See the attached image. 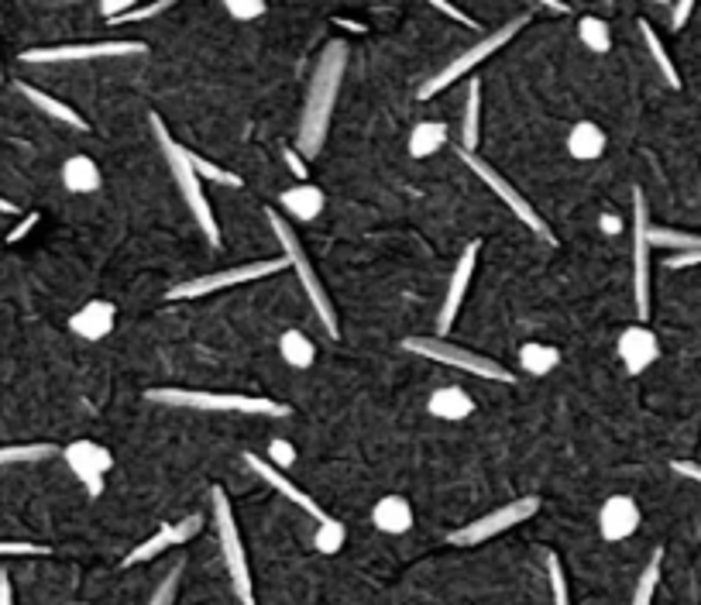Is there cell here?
I'll return each mask as SVG.
<instances>
[{
    "label": "cell",
    "instance_id": "6da1fadb",
    "mask_svg": "<svg viewBox=\"0 0 701 605\" xmlns=\"http://www.w3.org/2000/svg\"><path fill=\"white\" fill-rule=\"evenodd\" d=\"M344 70H347V46L344 41H331V46L323 49V55L317 59L310 94H306V103H303L299 135H296V151L303 159H313L323 151L327 132H331L334 107H337Z\"/></svg>",
    "mask_w": 701,
    "mask_h": 605
},
{
    "label": "cell",
    "instance_id": "7a4b0ae2",
    "mask_svg": "<svg viewBox=\"0 0 701 605\" xmlns=\"http://www.w3.org/2000/svg\"><path fill=\"white\" fill-rule=\"evenodd\" d=\"M151 135H156L159 148H162V159L165 165L172 169V180L175 186H180V197L186 203V210L193 213V221L200 224L204 237L213 245V248H221V227H217V218H213V207L210 200L204 197V183L200 176H196V169L189 165V151L186 145H180L172 135H169V127L162 124L159 114H151Z\"/></svg>",
    "mask_w": 701,
    "mask_h": 605
},
{
    "label": "cell",
    "instance_id": "3957f363",
    "mask_svg": "<svg viewBox=\"0 0 701 605\" xmlns=\"http://www.w3.org/2000/svg\"><path fill=\"white\" fill-rule=\"evenodd\" d=\"M151 403L207 409V413H245V417H290V406L269 396H237V393H210V388H151Z\"/></svg>",
    "mask_w": 701,
    "mask_h": 605
},
{
    "label": "cell",
    "instance_id": "277c9868",
    "mask_svg": "<svg viewBox=\"0 0 701 605\" xmlns=\"http://www.w3.org/2000/svg\"><path fill=\"white\" fill-rule=\"evenodd\" d=\"M269 218V224H272V231H275V237H279V245H282V258L290 262V269L296 272V279L303 283V293L310 296V302H313V310H317V317H320V323H323V331L331 334V337H341L337 331V313H334V307H331V296H327V289H323V283L317 279V269L310 266V258H306V251H303V245H299V237H296V227L282 218V213H275V210H269L266 213Z\"/></svg>",
    "mask_w": 701,
    "mask_h": 605
},
{
    "label": "cell",
    "instance_id": "5b68a950",
    "mask_svg": "<svg viewBox=\"0 0 701 605\" xmlns=\"http://www.w3.org/2000/svg\"><path fill=\"white\" fill-rule=\"evenodd\" d=\"M210 499H213V527H217V536H221V551H224V565H227V575H231L234 595H237L241 605H255L251 568H248L245 544H241V530H237V520H234L231 499H227V492L221 485H213Z\"/></svg>",
    "mask_w": 701,
    "mask_h": 605
},
{
    "label": "cell",
    "instance_id": "8992f818",
    "mask_svg": "<svg viewBox=\"0 0 701 605\" xmlns=\"http://www.w3.org/2000/svg\"><path fill=\"white\" fill-rule=\"evenodd\" d=\"M526 25H530V14H519V17L506 21V25H502V28L489 32L485 38H478L475 46H468L462 55H454L441 73L427 79V86L420 90V100H430L433 94H441V90H447V86H454L462 76H468L475 66H481V62H485L489 55H495L502 46H509V41L516 38V32H522Z\"/></svg>",
    "mask_w": 701,
    "mask_h": 605
},
{
    "label": "cell",
    "instance_id": "52a82bcc",
    "mask_svg": "<svg viewBox=\"0 0 701 605\" xmlns=\"http://www.w3.org/2000/svg\"><path fill=\"white\" fill-rule=\"evenodd\" d=\"M403 348L409 355H420L427 361H441L447 369H457V372H468L475 379H485V382H513V372L506 365H499L485 355H475L468 348H457V344H447L441 337H406Z\"/></svg>",
    "mask_w": 701,
    "mask_h": 605
},
{
    "label": "cell",
    "instance_id": "ba28073f",
    "mask_svg": "<svg viewBox=\"0 0 701 605\" xmlns=\"http://www.w3.org/2000/svg\"><path fill=\"white\" fill-rule=\"evenodd\" d=\"M457 156H462V162H465V165H468V169L475 172V176H478L481 183H485V186H489V189L495 193V197H499L502 203H506V207H509V210L516 213V221H519V224H526V227H530V231H533L537 237H543V242H546V245H557V237H554V231L543 224V218H540V213L533 210V203H530V200H526V197H522V193H519V189H516V186H513V183H509L506 176H499V172H495V169H492V165H489L485 159H478V156H475V151H457Z\"/></svg>",
    "mask_w": 701,
    "mask_h": 605
},
{
    "label": "cell",
    "instance_id": "9c48e42d",
    "mask_svg": "<svg viewBox=\"0 0 701 605\" xmlns=\"http://www.w3.org/2000/svg\"><path fill=\"white\" fill-rule=\"evenodd\" d=\"M282 269H290L286 258H269V262H248V266H234V269L213 272V275L186 279V283H180V286H172V289H169V299H200V296H210V293L234 289V286H245V283H258V279L279 275Z\"/></svg>",
    "mask_w": 701,
    "mask_h": 605
},
{
    "label": "cell",
    "instance_id": "30bf717a",
    "mask_svg": "<svg viewBox=\"0 0 701 605\" xmlns=\"http://www.w3.org/2000/svg\"><path fill=\"white\" fill-rule=\"evenodd\" d=\"M537 513H540V499H533V495H522V499L499 506V509H492V513H485V516H478V520H471L468 527L454 530V533L447 536V544H454V547L485 544V540H492V536H499V533H506V530L526 523V520H530V516H537Z\"/></svg>",
    "mask_w": 701,
    "mask_h": 605
},
{
    "label": "cell",
    "instance_id": "8fae6325",
    "mask_svg": "<svg viewBox=\"0 0 701 605\" xmlns=\"http://www.w3.org/2000/svg\"><path fill=\"white\" fill-rule=\"evenodd\" d=\"M650 207L643 189H632V296H637L640 323L650 317Z\"/></svg>",
    "mask_w": 701,
    "mask_h": 605
},
{
    "label": "cell",
    "instance_id": "7c38bea8",
    "mask_svg": "<svg viewBox=\"0 0 701 605\" xmlns=\"http://www.w3.org/2000/svg\"><path fill=\"white\" fill-rule=\"evenodd\" d=\"M145 41H127V38H111V41H76V46H41L21 52V62H90V59H118V55H145Z\"/></svg>",
    "mask_w": 701,
    "mask_h": 605
},
{
    "label": "cell",
    "instance_id": "4fadbf2b",
    "mask_svg": "<svg viewBox=\"0 0 701 605\" xmlns=\"http://www.w3.org/2000/svg\"><path fill=\"white\" fill-rule=\"evenodd\" d=\"M62 458H65V465H70V471L76 474V479L83 482V489L97 499V495L103 492L107 471L114 468V454L107 450L103 444H97V441H73V444H65Z\"/></svg>",
    "mask_w": 701,
    "mask_h": 605
},
{
    "label": "cell",
    "instance_id": "5bb4252c",
    "mask_svg": "<svg viewBox=\"0 0 701 605\" xmlns=\"http://www.w3.org/2000/svg\"><path fill=\"white\" fill-rule=\"evenodd\" d=\"M245 465H248V468H251V471L258 474V479H261V482H269V485H272V489H275L279 495H286V499H290L293 506H299V509H303L306 516H313V520H317L320 527L334 520V516H331V513H327V509H323V506H320V503L313 499V495H310V492H303V489H299L296 482H290V479H286V471H279V468H272V465H269L266 458H258V454H251V450H248V454H245Z\"/></svg>",
    "mask_w": 701,
    "mask_h": 605
},
{
    "label": "cell",
    "instance_id": "9a60e30c",
    "mask_svg": "<svg viewBox=\"0 0 701 605\" xmlns=\"http://www.w3.org/2000/svg\"><path fill=\"white\" fill-rule=\"evenodd\" d=\"M204 530V516L200 513H193V516H186L183 523H169V527H159V533H151L148 540H142V544L131 551L121 565L124 568H131V565H145V560H151V557H159V554H165L169 547H180V544H186V540H193L196 533Z\"/></svg>",
    "mask_w": 701,
    "mask_h": 605
},
{
    "label": "cell",
    "instance_id": "2e32d148",
    "mask_svg": "<svg viewBox=\"0 0 701 605\" xmlns=\"http://www.w3.org/2000/svg\"><path fill=\"white\" fill-rule=\"evenodd\" d=\"M478 248H481V242H471L462 251V258H457L454 275H451V286H447V296H444V307H441V313H436V334H447L454 328L457 313H462V302L468 296L471 275H475V266H478Z\"/></svg>",
    "mask_w": 701,
    "mask_h": 605
},
{
    "label": "cell",
    "instance_id": "e0dca14e",
    "mask_svg": "<svg viewBox=\"0 0 701 605\" xmlns=\"http://www.w3.org/2000/svg\"><path fill=\"white\" fill-rule=\"evenodd\" d=\"M640 520H643V513L632 495H608L599 509V533H602V540H608V544H619V540H629L640 530Z\"/></svg>",
    "mask_w": 701,
    "mask_h": 605
},
{
    "label": "cell",
    "instance_id": "ac0fdd59",
    "mask_svg": "<svg viewBox=\"0 0 701 605\" xmlns=\"http://www.w3.org/2000/svg\"><path fill=\"white\" fill-rule=\"evenodd\" d=\"M616 351H619V361L626 365V375H643L661 358V341H656V334L647 323H632V328L619 334Z\"/></svg>",
    "mask_w": 701,
    "mask_h": 605
},
{
    "label": "cell",
    "instance_id": "d6986e66",
    "mask_svg": "<svg viewBox=\"0 0 701 605\" xmlns=\"http://www.w3.org/2000/svg\"><path fill=\"white\" fill-rule=\"evenodd\" d=\"M118 323V307L111 299H90L70 317V331L83 341H103L107 334H114Z\"/></svg>",
    "mask_w": 701,
    "mask_h": 605
},
{
    "label": "cell",
    "instance_id": "ffe728a7",
    "mask_svg": "<svg viewBox=\"0 0 701 605\" xmlns=\"http://www.w3.org/2000/svg\"><path fill=\"white\" fill-rule=\"evenodd\" d=\"M282 210H286V221L290 224H310L317 221L323 207H327V197H323V189L313 186V183H296L293 189L282 193Z\"/></svg>",
    "mask_w": 701,
    "mask_h": 605
},
{
    "label": "cell",
    "instance_id": "44dd1931",
    "mask_svg": "<svg viewBox=\"0 0 701 605\" xmlns=\"http://www.w3.org/2000/svg\"><path fill=\"white\" fill-rule=\"evenodd\" d=\"M427 409H430V417H436V420L457 423V420H468L475 413V399L465 393L462 385H444V388H436V393L430 396Z\"/></svg>",
    "mask_w": 701,
    "mask_h": 605
},
{
    "label": "cell",
    "instance_id": "7402d4cb",
    "mask_svg": "<svg viewBox=\"0 0 701 605\" xmlns=\"http://www.w3.org/2000/svg\"><path fill=\"white\" fill-rule=\"evenodd\" d=\"M17 94L25 97L28 103H35L41 114H49L52 121H62V124H70V127H76V132H90V124H86V118H79L70 103H62L59 97H52V94H46V90H38V86H32V83H17Z\"/></svg>",
    "mask_w": 701,
    "mask_h": 605
},
{
    "label": "cell",
    "instance_id": "603a6c76",
    "mask_svg": "<svg viewBox=\"0 0 701 605\" xmlns=\"http://www.w3.org/2000/svg\"><path fill=\"white\" fill-rule=\"evenodd\" d=\"M371 523L389 536L409 533L413 530V506L403 499V495H385V499H379L376 509H371Z\"/></svg>",
    "mask_w": 701,
    "mask_h": 605
},
{
    "label": "cell",
    "instance_id": "cb8c5ba5",
    "mask_svg": "<svg viewBox=\"0 0 701 605\" xmlns=\"http://www.w3.org/2000/svg\"><path fill=\"white\" fill-rule=\"evenodd\" d=\"M62 186L76 197H86V193H97L103 186V172L90 156H73L62 165Z\"/></svg>",
    "mask_w": 701,
    "mask_h": 605
},
{
    "label": "cell",
    "instance_id": "d4e9b609",
    "mask_svg": "<svg viewBox=\"0 0 701 605\" xmlns=\"http://www.w3.org/2000/svg\"><path fill=\"white\" fill-rule=\"evenodd\" d=\"M567 151L578 162H595L605 156V132L595 121H578L571 132H567Z\"/></svg>",
    "mask_w": 701,
    "mask_h": 605
},
{
    "label": "cell",
    "instance_id": "484cf974",
    "mask_svg": "<svg viewBox=\"0 0 701 605\" xmlns=\"http://www.w3.org/2000/svg\"><path fill=\"white\" fill-rule=\"evenodd\" d=\"M444 145H447V124L444 121H420L409 132V141H406L413 159H430L433 151H441Z\"/></svg>",
    "mask_w": 701,
    "mask_h": 605
},
{
    "label": "cell",
    "instance_id": "4316f807",
    "mask_svg": "<svg viewBox=\"0 0 701 605\" xmlns=\"http://www.w3.org/2000/svg\"><path fill=\"white\" fill-rule=\"evenodd\" d=\"M561 365V351L551 348V344H543V341H526L522 348H519V369L526 375H551L554 369Z\"/></svg>",
    "mask_w": 701,
    "mask_h": 605
},
{
    "label": "cell",
    "instance_id": "83f0119b",
    "mask_svg": "<svg viewBox=\"0 0 701 605\" xmlns=\"http://www.w3.org/2000/svg\"><path fill=\"white\" fill-rule=\"evenodd\" d=\"M279 355L286 365H293V369H310V365L317 361V344L306 337L303 331H286L279 337Z\"/></svg>",
    "mask_w": 701,
    "mask_h": 605
},
{
    "label": "cell",
    "instance_id": "f1b7e54d",
    "mask_svg": "<svg viewBox=\"0 0 701 605\" xmlns=\"http://www.w3.org/2000/svg\"><path fill=\"white\" fill-rule=\"evenodd\" d=\"M640 32H643V41H647V52L653 55V62H656V70H661V76L667 79V86L671 90H681V73H677V66H674V59L667 55V49H664V41H661V35L653 32V25L650 21H640Z\"/></svg>",
    "mask_w": 701,
    "mask_h": 605
},
{
    "label": "cell",
    "instance_id": "f546056e",
    "mask_svg": "<svg viewBox=\"0 0 701 605\" xmlns=\"http://www.w3.org/2000/svg\"><path fill=\"white\" fill-rule=\"evenodd\" d=\"M650 248H667V251H701V234L691 231H674V227H661V224H650Z\"/></svg>",
    "mask_w": 701,
    "mask_h": 605
},
{
    "label": "cell",
    "instance_id": "4dcf8cb0",
    "mask_svg": "<svg viewBox=\"0 0 701 605\" xmlns=\"http://www.w3.org/2000/svg\"><path fill=\"white\" fill-rule=\"evenodd\" d=\"M481 127V83H468V100L462 114V151H475Z\"/></svg>",
    "mask_w": 701,
    "mask_h": 605
},
{
    "label": "cell",
    "instance_id": "1f68e13d",
    "mask_svg": "<svg viewBox=\"0 0 701 605\" xmlns=\"http://www.w3.org/2000/svg\"><path fill=\"white\" fill-rule=\"evenodd\" d=\"M578 38H581V46L588 52H595V55H605L612 49V32H608L605 21L595 17V14H585L578 21Z\"/></svg>",
    "mask_w": 701,
    "mask_h": 605
},
{
    "label": "cell",
    "instance_id": "d6a6232c",
    "mask_svg": "<svg viewBox=\"0 0 701 605\" xmlns=\"http://www.w3.org/2000/svg\"><path fill=\"white\" fill-rule=\"evenodd\" d=\"M661 565H664V551H653V557L647 560V568L637 581V592H632L629 605H653L656 585H661Z\"/></svg>",
    "mask_w": 701,
    "mask_h": 605
},
{
    "label": "cell",
    "instance_id": "836d02e7",
    "mask_svg": "<svg viewBox=\"0 0 701 605\" xmlns=\"http://www.w3.org/2000/svg\"><path fill=\"white\" fill-rule=\"evenodd\" d=\"M59 454L56 444H4L0 447V465H25V461H41Z\"/></svg>",
    "mask_w": 701,
    "mask_h": 605
},
{
    "label": "cell",
    "instance_id": "e575fe53",
    "mask_svg": "<svg viewBox=\"0 0 701 605\" xmlns=\"http://www.w3.org/2000/svg\"><path fill=\"white\" fill-rule=\"evenodd\" d=\"M189 151V165L196 169V176H200V183L204 180H210V183H217V186H241V176H234L231 169H224V165H217V162H210V159H204L200 151H193V148H186Z\"/></svg>",
    "mask_w": 701,
    "mask_h": 605
},
{
    "label": "cell",
    "instance_id": "d590c367",
    "mask_svg": "<svg viewBox=\"0 0 701 605\" xmlns=\"http://www.w3.org/2000/svg\"><path fill=\"white\" fill-rule=\"evenodd\" d=\"M183 571H186L183 560H180V565H172V568L165 571V578H162L159 585H156V592H151L148 605H175V592H180Z\"/></svg>",
    "mask_w": 701,
    "mask_h": 605
},
{
    "label": "cell",
    "instance_id": "8d00e7d4",
    "mask_svg": "<svg viewBox=\"0 0 701 605\" xmlns=\"http://www.w3.org/2000/svg\"><path fill=\"white\" fill-rule=\"evenodd\" d=\"M344 540H347V530L341 520H331V523H323L317 527V536H313V547L320 554H337L344 547Z\"/></svg>",
    "mask_w": 701,
    "mask_h": 605
},
{
    "label": "cell",
    "instance_id": "74e56055",
    "mask_svg": "<svg viewBox=\"0 0 701 605\" xmlns=\"http://www.w3.org/2000/svg\"><path fill=\"white\" fill-rule=\"evenodd\" d=\"M543 565H546V578H551V592H554V605H571V595H567V578L561 568V557L554 551L543 554Z\"/></svg>",
    "mask_w": 701,
    "mask_h": 605
},
{
    "label": "cell",
    "instance_id": "f35d334b",
    "mask_svg": "<svg viewBox=\"0 0 701 605\" xmlns=\"http://www.w3.org/2000/svg\"><path fill=\"white\" fill-rule=\"evenodd\" d=\"M52 554L46 544H32V540H0V557H46Z\"/></svg>",
    "mask_w": 701,
    "mask_h": 605
},
{
    "label": "cell",
    "instance_id": "ab89813d",
    "mask_svg": "<svg viewBox=\"0 0 701 605\" xmlns=\"http://www.w3.org/2000/svg\"><path fill=\"white\" fill-rule=\"evenodd\" d=\"M224 8L234 21H255L269 14V4H261V0H227Z\"/></svg>",
    "mask_w": 701,
    "mask_h": 605
},
{
    "label": "cell",
    "instance_id": "60d3db41",
    "mask_svg": "<svg viewBox=\"0 0 701 605\" xmlns=\"http://www.w3.org/2000/svg\"><path fill=\"white\" fill-rule=\"evenodd\" d=\"M172 8V0H159V4H142V8H131L124 17H118L114 25H131V21H148V17H156V14H162V11H169Z\"/></svg>",
    "mask_w": 701,
    "mask_h": 605
},
{
    "label": "cell",
    "instance_id": "b9f144b4",
    "mask_svg": "<svg viewBox=\"0 0 701 605\" xmlns=\"http://www.w3.org/2000/svg\"><path fill=\"white\" fill-rule=\"evenodd\" d=\"M293 461H296V450H293L286 441H272V444H269V465H272V468L282 471V468H290Z\"/></svg>",
    "mask_w": 701,
    "mask_h": 605
},
{
    "label": "cell",
    "instance_id": "7bdbcfd3",
    "mask_svg": "<svg viewBox=\"0 0 701 605\" xmlns=\"http://www.w3.org/2000/svg\"><path fill=\"white\" fill-rule=\"evenodd\" d=\"M433 11H441V14H447L451 21H457V25H465V28L478 32V21H475V17H468L465 11H457L454 4H447V0H433Z\"/></svg>",
    "mask_w": 701,
    "mask_h": 605
},
{
    "label": "cell",
    "instance_id": "ee69618b",
    "mask_svg": "<svg viewBox=\"0 0 701 605\" xmlns=\"http://www.w3.org/2000/svg\"><path fill=\"white\" fill-rule=\"evenodd\" d=\"M282 156H286V162H290V172H293V176H296L299 183H310V180H306V176H310V169H306V159L299 156V151H296L293 145H290L286 151H282Z\"/></svg>",
    "mask_w": 701,
    "mask_h": 605
},
{
    "label": "cell",
    "instance_id": "f6af8a7d",
    "mask_svg": "<svg viewBox=\"0 0 701 605\" xmlns=\"http://www.w3.org/2000/svg\"><path fill=\"white\" fill-rule=\"evenodd\" d=\"M131 8H135V4H131V0H103V4H100V14H103V21H111V25H114V21H118V17H124Z\"/></svg>",
    "mask_w": 701,
    "mask_h": 605
},
{
    "label": "cell",
    "instance_id": "bcb514c9",
    "mask_svg": "<svg viewBox=\"0 0 701 605\" xmlns=\"http://www.w3.org/2000/svg\"><path fill=\"white\" fill-rule=\"evenodd\" d=\"M694 14V4L691 0H681V4H674V11H671V28L674 32H681L685 25H688V17Z\"/></svg>",
    "mask_w": 701,
    "mask_h": 605
},
{
    "label": "cell",
    "instance_id": "7dc6e473",
    "mask_svg": "<svg viewBox=\"0 0 701 605\" xmlns=\"http://www.w3.org/2000/svg\"><path fill=\"white\" fill-rule=\"evenodd\" d=\"M694 266H701V251H685L667 258V269H694Z\"/></svg>",
    "mask_w": 701,
    "mask_h": 605
},
{
    "label": "cell",
    "instance_id": "c3c4849f",
    "mask_svg": "<svg viewBox=\"0 0 701 605\" xmlns=\"http://www.w3.org/2000/svg\"><path fill=\"white\" fill-rule=\"evenodd\" d=\"M671 468L681 474V479H691V482L701 485V465H694V461H671Z\"/></svg>",
    "mask_w": 701,
    "mask_h": 605
},
{
    "label": "cell",
    "instance_id": "681fc988",
    "mask_svg": "<svg viewBox=\"0 0 701 605\" xmlns=\"http://www.w3.org/2000/svg\"><path fill=\"white\" fill-rule=\"evenodd\" d=\"M35 224H38V213H28V218H25V221H21V224H17V227H14L11 234H8V242H21V237H25V234H28V231H32Z\"/></svg>",
    "mask_w": 701,
    "mask_h": 605
},
{
    "label": "cell",
    "instance_id": "f907efd6",
    "mask_svg": "<svg viewBox=\"0 0 701 605\" xmlns=\"http://www.w3.org/2000/svg\"><path fill=\"white\" fill-rule=\"evenodd\" d=\"M0 605H14V592H11L8 575H0Z\"/></svg>",
    "mask_w": 701,
    "mask_h": 605
},
{
    "label": "cell",
    "instance_id": "816d5d0a",
    "mask_svg": "<svg viewBox=\"0 0 701 605\" xmlns=\"http://www.w3.org/2000/svg\"><path fill=\"white\" fill-rule=\"evenodd\" d=\"M602 231H605V234H619V231H623V221L612 218V213H605V218H602Z\"/></svg>",
    "mask_w": 701,
    "mask_h": 605
},
{
    "label": "cell",
    "instance_id": "f5cc1de1",
    "mask_svg": "<svg viewBox=\"0 0 701 605\" xmlns=\"http://www.w3.org/2000/svg\"><path fill=\"white\" fill-rule=\"evenodd\" d=\"M543 8L554 14H571V4H561V0H543Z\"/></svg>",
    "mask_w": 701,
    "mask_h": 605
},
{
    "label": "cell",
    "instance_id": "db71d44e",
    "mask_svg": "<svg viewBox=\"0 0 701 605\" xmlns=\"http://www.w3.org/2000/svg\"><path fill=\"white\" fill-rule=\"evenodd\" d=\"M334 25H341V28H350V32H358V35L365 32V25H358V21H347V17H337Z\"/></svg>",
    "mask_w": 701,
    "mask_h": 605
},
{
    "label": "cell",
    "instance_id": "11a10c76",
    "mask_svg": "<svg viewBox=\"0 0 701 605\" xmlns=\"http://www.w3.org/2000/svg\"><path fill=\"white\" fill-rule=\"evenodd\" d=\"M0 213H17V207L8 197H0Z\"/></svg>",
    "mask_w": 701,
    "mask_h": 605
}]
</instances>
